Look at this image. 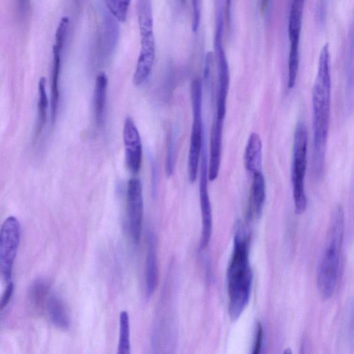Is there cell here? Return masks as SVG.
Listing matches in <instances>:
<instances>
[{
  "instance_id": "11",
  "label": "cell",
  "mask_w": 354,
  "mask_h": 354,
  "mask_svg": "<svg viewBox=\"0 0 354 354\" xmlns=\"http://www.w3.org/2000/svg\"><path fill=\"white\" fill-rule=\"evenodd\" d=\"M140 44V50L133 77V82L136 86L141 85L149 77L156 56L153 35L142 37Z\"/></svg>"
},
{
  "instance_id": "7",
  "label": "cell",
  "mask_w": 354,
  "mask_h": 354,
  "mask_svg": "<svg viewBox=\"0 0 354 354\" xmlns=\"http://www.w3.org/2000/svg\"><path fill=\"white\" fill-rule=\"evenodd\" d=\"M20 239V223L16 217L10 216L3 223L0 234V271L6 281L10 279Z\"/></svg>"
},
{
  "instance_id": "8",
  "label": "cell",
  "mask_w": 354,
  "mask_h": 354,
  "mask_svg": "<svg viewBox=\"0 0 354 354\" xmlns=\"http://www.w3.org/2000/svg\"><path fill=\"white\" fill-rule=\"evenodd\" d=\"M142 186L139 178H132L127 187V214L129 234L133 241L139 243L143 221Z\"/></svg>"
},
{
  "instance_id": "12",
  "label": "cell",
  "mask_w": 354,
  "mask_h": 354,
  "mask_svg": "<svg viewBox=\"0 0 354 354\" xmlns=\"http://www.w3.org/2000/svg\"><path fill=\"white\" fill-rule=\"evenodd\" d=\"M223 121L215 118L212 123L208 163V178L209 181L214 180L219 172Z\"/></svg>"
},
{
  "instance_id": "15",
  "label": "cell",
  "mask_w": 354,
  "mask_h": 354,
  "mask_svg": "<svg viewBox=\"0 0 354 354\" xmlns=\"http://www.w3.org/2000/svg\"><path fill=\"white\" fill-rule=\"evenodd\" d=\"M158 280V269L156 239L152 233L149 234L145 268L146 295L150 298L156 290Z\"/></svg>"
},
{
  "instance_id": "23",
  "label": "cell",
  "mask_w": 354,
  "mask_h": 354,
  "mask_svg": "<svg viewBox=\"0 0 354 354\" xmlns=\"http://www.w3.org/2000/svg\"><path fill=\"white\" fill-rule=\"evenodd\" d=\"M49 291L48 281L44 279H37L30 286L28 299L30 306L35 310L41 308Z\"/></svg>"
},
{
  "instance_id": "28",
  "label": "cell",
  "mask_w": 354,
  "mask_h": 354,
  "mask_svg": "<svg viewBox=\"0 0 354 354\" xmlns=\"http://www.w3.org/2000/svg\"><path fill=\"white\" fill-rule=\"evenodd\" d=\"M193 5V20H192V30L194 32H196L201 19V11L199 6V0H192Z\"/></svg>"
},
{
  "instance_id": "16",
  "label": "cell",
  "mask_w": 354,
  "mask_h": 354,
  "mask_svg": "<svg viewBox=\"0 0 354 354\" xmlns=\"http://www.w3.org/2000/svg\"><path fill=\"white\" fill-rule=\"evenodd\" d=\"M64 40L55 39L53 48V67L51 75V120H55L59 104V79L61 68V52L64 46Z\"/></svg>"
},
{
  "instance_id": "18",
  "label": "cell",
  "mask_w": 354,
  "mask_h": 354,
  "mask_svg": "<svg viewBox=\"0 0 354 354\" xmlns=\"http://www.w3.org/2000/svg\"><path fill=\"white\" fill-rule=\"evenodd\" d=\"M107 84L108 80L105 73H99L95 79L93 93L94 116L98 127H101L104 122Z\"/></svg>"
},
{
  "instance_id": "27",
  "label": "cell",
  "mask_w": 354,
  "mask_h": 354,
  "mask_svg": "<svg viewBox=\"0 0 354 354\" xmlns=\"http://www.w3.org/2000/svg\"><path fill=\"white\" fill-rule=\"evenodd\" d=\"M263 330L261 324L259 323L257 325V330L255 333V338H254V346H253V354H258L260 353L262 342H263Z\"/></svg>"
},
{
  "instance_id": "3",
  "label": "cell",
  "mask_w": 354,
  "mask_h": 354,
  "mask_svg": "<svg viewBox=\"0 0 354 354\" xmlns=\"http://www.w3.org/2000/svg\"><path fill=\"white\" fill-rule=\"evenodd\" d=\"M344 230V213L336 205L330 215L328 229L317 270V286L320 297L330 298L335 290L339 272Z\"/></svg>"
},
{
  "instance_id": "30",
  "label": "cell",
  "mask_w": 354,
  "mask_h": 354,
  "mask_svg": "<svg viewBox=\"0 0 354 354\" xmlns=\"http://www.w3.org/2000/svg\"><path fill=\"white\" fill-rule=\"evenodd\" d=\"M19 8L22 14L27 12L29 6V0H18Z\"/></svg>"
},
{
  "instance_id": "24",
  "label": "cell",
  "mask_w": 354,
  "mask_h": 354,
  "mask_svg": "<svg viewBox=\"0 0 354 354\" xmlns=\"http://www.w3.org/2000/svg\"><path fill=\"white\" fill-rule=\"evenodd\" d=\"M120 333L118 346V354L130 353V326L128 313L123 310L120 314Z\"/></svg>"
},
{
  "instance_id": "25",
  "label": "cell",
  "mask_w": 354,
  "mask_h": 354,
  "mask_svg": "<svg viewBox=\"0 0 354 354\" xmlns=\"http://www.w3.org/2000/svg\"><path fill=\"white\" fill-rule=\"evenodd\" d=\"M109 12L120 21L127 17L131 0H104Z\"/></svg>"
},
{
  "instance_id": "2",
  "label": "cell",
  "mask_w": 354,
  "mask_h": 354,
  "mask_svg": "<svg viewBox=\"0 0 354 354\" xmlns=\"http://www.w3.org/2000/svg\"><path fill=\"white\" fill-rule=\"evenodd\" d=\"M250 234L239 224L234 233V247L227 271L228 310L236 320L247 306L251 295L252 272L250 263Z\"/></svg>"
},
{
  "instance_id": "31",
  "label": "cell",
  "mask_w": 354,
  "mask_h": 354,
  "mask_svg": "<svg viewBox=\"0 0 354 354\" xmlns=\"http://www.w3.org/2000/svg\"><path fill=\"white\" fill-rule=\"evenodd\" d=\"M270 0H260V10L262 13H264L268 6Z\"/></svg>"
},
{
  "instance_id": "34",
  "label": "cell",
  "mask_w": 354,
  "mask_h": 354,
  "mask_svg": "<svg viewBox=\"0 0 354 354\" xmlns=\"http://www.w3.org/2000/svg\"><path fill=\"white\" fill-rule=\"evenodd\" d=\"M353 220H354V212H353Z\"/></svg>"
},
{
  "instance_id": "29",
  "label": "cell",
  "mask_w": 354,
  "mask_h": 354,
  "mask_svg": "<svg viewBox=\"0 0 354 354\" xmlns=\"http://www.w3.org/2000/svg\"><path fill=\"white\" fill-rule=\"evenodd\" d=\"M13 291L14 284L12 281H9L1 298V309H3L8 304L13 294Z\"/></svg>"
},
{
  "instance_id": "20",
  "label": "cell",
  "mask_w": 354,
  "mask_h": 354,
  "mask_svg": "<svg viewBox=\"0 0 354 354\" xmlns=\"http://www.w3.org/2000/svg\"><path fill=\"white\" fill-rule=\"evenodd\" d=\"M137 11L140 37L153 35L151 0H137Z\"/></svg>"
},
{
  "instance_id": "17",
  "label": "cell",
  "mask_w": 354,
  "mask_h": 354,
  "mask_svg": "<svg viewBox=\"0 0 354 354\" xmlns=\"http://www.w3.org/2000/svg\"><path fill=\"white\" fill-rule=\"evenodd\" d=\"M244 165L246 170L254 174L261 171L262 142L257 133H252L247 141L244 151Z\"/></svg>"
},
{
  "instance_id": "26",
  "label": "cell",
  "mask_w": 354,
  "mask_h": 354,
  "mask_svg": "<svg viewBox=\"0 0 354 354\" xmlns=\"http://www.w3.org/2000/svg\"><path fill=\"white\" fill-rule=\"evenodd\" d=\"M174 165V144L172 136H171L168 140L167 150L165 161V171L167 176H170L173 173Z\"/></svg>"
},
{
  "instance_id": "6",
  "label": "cell",
  "mask_w": 354,
  "mask_h": 354,
  "mask_svg": "<svg viewBox=\"0 0 354 354\" xmlns=\"http://www.w3.org/2000/svg\"><path fill=\"white\" fill-rule=\"evenodd\" d=\"M193 122L188 154V178L194 183L197 177L198 165L203 151L202 84L199 78L191 85Z\"/></svg>"
},
{
  "instance_id": "1",
  "label": "cell",
  "mask_w": 354,
  "mask_h": 354,
  "mask_svg": "<svg viewBox=\"0 0 354 354\" xmlns=\"http://www.w3.org/2000/svg\"><path fill=\"white\" fill-rule=\"evenodd\" d=\"M331 80L328 44L322 47L312 92L313 103V170L315 175L322 174L328 139L330 104Z\"/></svg>"
},
{
  "instance_id": "22",
  "label": "cell",
  "mask_w": 354,
  "mask_h": 354,
  "mask_svg": "<svg viewBox=\"0 0 354 354\" xmlns=\"http://www.w3.org/2000/svg\"><path fill=\"white\" fill-rule=\"evenodd\" d=\"M305 0H293L288 23L290 41H299Z\"/></svg>"
},
{
  "instance_id": "9",
  "label": "cell",
  "mask_w": 354,
  "mask_h": 354,
  "mask_svg": "<svg viewBox=\"0 0 354 354\" xmlns=\"http://www.w3.org/2000/svg\"><path fill=\"white\" fill-rule=\"evenodd\" d=\"M201 176L199 183V199L202 220V230L200 248L204 250L209 244L212 232V213L208 192V165L206 152H202Z\"/></svg>"
},
{
  "instance_id": "14",
  "label": "cell",
  "mask_w": 354,
  "mask_h": 354,
  "mask_svg": "<svg viewBox=\"0 0 354 354\" xmlns=\"http://www.w3.org/2000/svg\"><path fill=\"white\" fill-rule=\"evenodd\" d=\"M118 21L110 12H105L102 16L100 47L103 58L109 57L118 44L120 33Z\"/></svg>"
},
{
  "instance_id": "13",
  "label": "cell",
  "mask_w": 354,
  "mask_h": 354,
  "mask_svg": "<svg viewBox=\"0 0 354 354\" xmlns=\"http://www.w3.org/2000/svg\"><path fill=\"white\" fill-rule=\"evenodd\" d=\"M265 201L266 183L264 176L260 171L252 174L247 212L250 220L258 219L261 216Z\"/></svg>"
},
{
  "instance_id": "19",
  "label": "cell",
  "mask_w": 354,
  "mask_h": 354,
  "mask_svg": "<svg viewBox=\"0 0 354 354\" xmlns=\"http://www.w3.org/2000/svg\"><path fill=\"white\" fill-rule=\"evenodd\" d=\"M46 308L50 322L62 330L70 326V317L66 306L63 300L56 295H51L46 301Z\"/></svg>"
},
{
  "instance_id": "10",
  "label": "cell",
  "mask_w": 354,
  "mask_h": 354,
  "mask_svg": "<svg viewBox=\"0 0 354 354\" xmlns=\"http://www.w3.org/2000/svg\"><path fill=\"white\" fill-rule=\"evenodd\" d=\"M122 133L125 162L129 170L136 174L140 171L141 167L142 147L139 131L130 117L125 119Z\"/></svg>"
},
{
  "instance_id": "21",
  "label": "cell",
  "mask_w": 354,
  "mask_h": 354,
  "mask_svg": "<svg viewBox=\"0 0 354 354\" xmlns=\"http://www.w3.org/2000/svg\"><path fill=\"white\" fill-rule=\"evenodd\" d=\"M48 99L46 92V81L41 77L38 82L37 119L35 129V137L41 133L47 120Z\"/></svg>"
},
{
  "instance_id": "5",
  "label": "cell",
  "mask_w": 354,
  "mask_h": 354,
  "mask_svg": "<svg viewBox=\"0 0 354 354\" xmlns=\"http://www.w3.org/2000/svg\"><path fill=\"white\" fill-rule=\"evenodd\" d=\"M216 7V28L214 47L216 60L218 78L215 118L224 120L230 86V71L222 43L223 15L221 3L218 1Z\"/></svg>"
},
{
  "instance_id": "33",
  "label": "cell",
  "mask_w": 354,
  "mask_h": 354,
  "mask_svg": "<svg viewBox=\"0 0 354 354\" xmlns=\"http://www.w3.org/2000/svg\"><path fill=\"white\" fill-rule=\"evenodd\" d=\"M180 1H183V2L185 1V0H180Z\"/></svg>"
},
{
  "instance_id": "4",
  "label": "cell",
  "mask_w": 354,
  "mask_h": 354,
  "mask_svg": "<svg viewBox=\"0 0 354 354\" xmlns=\"http://www.w3.org/2000/svg\"><path fill=\"white\" fill-rule=\"evenodd\" d=\"M307 128L304 122H299L294 133L291 168L295 212L298 215L303 214L307 207L304 181L307 165Z\"/></svg>"
},
{
  "instance_id": "32",
  "label": "cell",
  "mask_w": 354,
  "mask_h": 354,
  "mask_svg": "<svg viewBox=\"0 0 354 354\" xmlns=\"http://www.w3.org/2000/svg\"><path fill=\"white\" fill-rule=\"evenodd\" d=\"M231 3H232V0H225L226 12H227V18L228 22H230Z\"/></svg>"
}]
</instances>
